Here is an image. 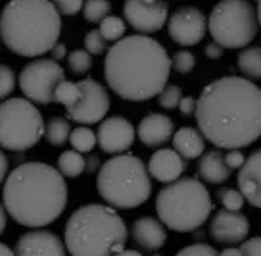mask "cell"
I'll return each instance as SVG.
<instances>
[{
    "label": "cell",
    "mask_w": 261,
    "mask_h": 256,
    "mask_svg": "<svg viewBox=\"0 0 261 256\" xmlns=\"http://www.w3.org/2000/svg\"><path fill=\"white\" fill-rule=\"evenodd\" d=\"M98 170H100V160L96 154H90L87 158V172H98Z\"/></svg>",
    "instance_id": "ee69618b"
},
{
    "label": "cell",
    "mask_w": 261,
    "mask_h": 256,
    "mask_svg": "<svg viewBox=\"0 0 261 256\" xmlns=\"http://www.w3.org/2000/svg\"><path fill=\"white\" fill-rule=\"evenodd\" d=\"M196 124L217 149H244L261 137V89L227 75L205 85L196 100Z\"/></svg>",
    "instance_id": "6da1fadb"
},
{
    "label": "cell",
    "mask_w": 261,
    "mask_h": 256,
    "mask_svg": "<svg viewBox=\"0 0 261 256\" xmlns=\"http://www.w3.org/2000/svg\"><path fill=\"white\" fill-rule=\"evenodd\" d=\"M83 16L90 24H100L112 12V2L110 0H87L83 4Z\"/></svg>",
    "instance_id": "83f0119b"
},
{
    "label": "cell",
    "mask_w": 261,
    "mask_h": 256,
    "mask_svg": "<svg viewBox=\"0 0 261 256\" xmlns=\"http://www.w3.org/2000/svg\"><path fill=\"white\" fill-rule=\"evenodd\" d=\"M196 66V58L192 52H188V50H177L175 54H173L171 58V67H175L179 74L187 75L190 74Z\"/></svg>",
    "instance_id": "d6a6232c"
},
{
    "label": "cell",
    "mask_w": 261,
    "mask_h": 256,
    "mask_svg": "<svg viewBox=\"0 0 261 256\" xmlns=\"http://www.w3.org/2000/svg\"><path fill=\"white\" fill-rule=\"evenodd\" d=\"M250 233V222L242 212H232L227 208H221L213 214L210 222V235L215 243L223 247L240 245Z\"/></svg>",
    "instance_id": "9a60e30c"
},
{
    "label": "cell",
    "mask_w": 261,
    "mask_h": 256,
    "mask_svg": "<svg viewBox=\"0 0 261 256\" xmlns=\"http://www.w3.org/2000/svg\"><path fill=\"white\" fill-rule=\"evenodd\" d=\"M238 69L248 79H261V46H244V50L238 54Z\"/></svg>",
    "instance_id": "603a6c76"
},
{
    "label": "cell",
    "mask_w": 261,
    "mask_h": 256,
    "mask_svg": "<svg viewBox=\"0 0 261 256\" xmlns=\"http://www.w3.org/2000/svg\"><path fill=\"white\" fill-rule=\"evenodd\" d=\"M223 158H225V162H227V166L230 168V170H238L246 160V156L242 154V150L240 149H228L227 152L223 154Z\"/></svg>",
    "instance_id": "f35d334b"
},
{
    "label": "cell",
    "mask_w": 261,
    "mask_h": 256,
    "mask_svg": "<svg viewBox=\"0 0 261 256\" xmlns=\"http://www.w3.org/2000/svg\"><path fill=\"white\" fill-rule=\"evenodd\" d=\"M98 195L110 206L130 210L144 204L152 195V175L148 166L135 154H114L100 166L96 175Z\"/></svg>",
    "instance_id": "8992f818"
},
{
    "label": "cell",
    "mask_w": 261,
    "mask_h": 256,
    "mask_svg": "<svg viewBox=\"0 0 261 256\" xmlns=\"http://www.w3.org/2000/svg\"><path fill=\"white\" fill-rule=\"evenodd\" d=\"M16 89V74L6 64H0V100H6Z\"/></svg>",
    "instance_id": "836d02e7"
},
{
    "label": "cell",
    "mask_w": 261,
    "mask_h": 256,
    "mask_svg": "<svg viewBox=\"0 0 261 256\" xmlns=\"http://www.w3.org/2000/svg\"><path fill=\"white\" fill-rule=\"evenodd\" d=\"M96 137L102 152L114 156V154L127 152L133 147V143L137 139V129L133 127V124H130L127 118L112 116V118H104L100 122Z\"/></svg>",
    "instance_id": "5bb4252c"
},
{
    "label": "cell",
    "mask_w": 261,
    "mask_h": 256,
    "mask_svg": "<svg viewBox=\"0 0 261 256\" xmlns=\"http://www.w3.org/2000/svg\"><path fill=\"white\" fill-rule=\"evenodd\" d=\"M185 158L175 149H160L155 150L152 158L148 160V172L152 179L160 183H171L179 179L185 172Z\"/></svg>",
    "instance_id": "ffe728a7"
},
{
    "label": "cell",
    "mask_w": 261,
    "mask_h": 256,
    "mask_svg": "<svg viewBox=\"0 0 261 256\" xmlns=\"http://www.w3.org/2000/svg\"><path fill=\"white\" fill-rule=\"evenodd\" d=\"M182 99V89L179 85H165L163 91L158 95V104L165 110H175Z\"/></svg>",
    "instance_id": "1f68e13d"
},
{
    "label": "cell",
    "mask_w": 261,
    "mask_h": 256,
    "mask_svg": "<svg viewBox=\"0 0 261 256\" xmlns=\"http://www.w3.org/2000/svg\"><path fill=\"white\" fill-rule=\"evenodd\" d=\"M238 189L255 208H261V149L252 152L238 168Z\"/></svg>",
    "instance_id": "d6986e66"
},
{
    "label": "cell",
    "mask_w": 261,
    "mask_h": 256,
    "mask_svg": "<svg viewBox=\"0 0 261 256\" xmlns=\"http://www.w3.org/2000/svg\"><path fill=\"white\" fill-rule=\"evenodd\" d=\"M167 33L180 46H196L207 33V17L196 6L179 8L167 19Z\"/></svg>",
    "instance_id": "4fadbf2b"
},
{
    "label": "cell",
    "mask_w": 261,
    "mask_h": 256,
    "mask_svg": "<svg viewBox=\"0 0 261 256\" xmlns=\"http://www.w3.org/2000/svg\"><path fill=\"white\" fill-rule=\"evenodd\" d=\"M6 222H8V212L4 208V202H0V235L6 229Z\"/></svg>",
    "instance_id": "f6af8a7d"
},
{
    "label": "cell",
    "mask_w": 261,
    "mask_h": 256,
    "mask_svg": "<svg viewBox=\"0 0 261 256\" xmlns=\"http://www.w3.org/2000/svg\"><path fill=\"white\" fill-rule=\"evenodd\" d=\"M60 33L62 16L50 0H10L0 14V39L23 58L50 52Z\"/></svg>",
    "instance_id": "277c9868"
},
{
    "label": "cell",
    "mask_w": 261,
    "mask_h": 256,
    "mask_svg": "<svg viewBox=\"0 0 261 256\" xmlns=\"http://www.w3.org/2000/svg\"><path fill=\"white\" fill-rule=\"evenodd\" d=\"M171 74V58L162 42L148 35L121 37L108 49L104 77L123 100L142 102L158 97Z\"/></svg>",
    "instance_id": "7a4b0ae2"
},
{
    "label": "cell",
    "mask_w": 261,
    "mask_h": 256,
    "mask_svg": "<svg viewBox=\"0 0 261 256\" xmlns=\"http://www.w3.org/2000/svg\"><path fill=\"white\" fill-rule=\"evenodd\" d=\"M215 195H217V200L221 202V206L227 208V210H232V212H240L246 202L240 189H232V187H223Z\"/></svg>",
    "instance_id": "4dcf8cb0"
},
{
    "label": "cell",
    "mask_w": 261,
    "mask_h": 256,
    "mask_svg": "<svg viewBox=\"0 0 261 256\" xmlns=\"http://www.w3.org/2000/svg\"><path fill=\"white\" fill-rule=\"evenodd\" d=\"M255 10H257V19H259V29H261V0H257V6H255Z\"/></svg>",
    "instance_id": "c3c4849f"
},
{
    "label": "cell",
    "mask_w": 261,
    "mask_h": 256,
    "mask_svg": "<svg viewBox=\"0 0 261 256\" xmlns=\"http://www.w3.org/2000/svg\"><path fill=\"white\" fill-rule=\"evenodd\" d=\"M240 252L246 256H259L261 254V235L259 237H252V239L246 237V239L240 243Z\"/></svg>",
    "instance_id": "74e56055"
},
{
    "label": "cell",
    "mask_w": 261,
    "mask_h": 256,
    "mask_svg": "<svg viewBox=\"0 0 261 256\" xmlns=\"http://www.w3.org/2000/svg\"><path fill=\"white\" fill-rule=\"evenodd\" d=\"M221 254H237V256H240L242 252H240V247H238V245H228V247H225L223 250H221Z\"/></svg>",
    "instance_id": "bcb514c9"
},
{
    "label": "cell",
    "mask_w": 261,
    "mask_h": 256,
    "mask_svg": "<svg viewBox=\"0 0 261 256\" xmlns=\"http://www.w3.org/2000/svg\"><path fill=\"white\" fill-rule=\"evenodd\" d=\"M16 254L27 256V254H50V256H64L65 245L64 241L58 237L56 233L46 231L33 227V231L23 233L16 243Z\"/></svg>",
    "instance_id": "2e32d148"
},
{
    "label": "cell",
    "mask_w": 261,
    "mask_h": 256,
    "mask_svg": "<svg viewBox=\"0 0 261 256\" xmlns=\"http://www.w3.org/2000/svg\"><path fill=\"white\" fill-rule=\"evenodd\" d=\"M8 177V158L4 154V150H0V185Z\"/></svg>",
    "instance_id": "7bdbcfd3"
},
{
    "label": "cell",
    "mask_w": 261,
    "mask_h": 256,
    "mask_svg": "<svg viewBox=\"0 0 261 256\" xmlns=\"http://www.w3.org/2000/svg\"><path fill=\"white\" fill-rule=\"evenodd\" d=\"M177 108H179V112L182 116H192L196 112V99L194 97H185V95H182V99H180Z\"/></svg>",
    "instance_id": "ab89813d"
},
{
    "label": "cell",
    "mask_w": 261,
    "mask_h": 256,
    "mask_svg": "<svg viewBox=\"0 0 261 256\" xmlns=\"http://www.w3.org/2000/svg\"><path fill=\"white\" fill-rule=\"evenodd\" d=\"M223 46H221L219 42H215V41H212L210 42V44H207V46H205V56H207V58L210 60H219L221 56H223Z\"/></svg>",
    "instance_id": "60d3db41"
},
{
    "label": "cell",
    "mask_w": 261,
    "mask_h": 256,
    "mask_svg": "<svg viewBox=\"0 0 261 256\" xmlns=\"http://www.w3.org/2000/svg\"><path fill=\"white\" fill-rule=\"evenodd\" d=\"M125 21L142 35L162 31L169 19V6L165 0H125L123 4Z\"/></svg>",
    "instance_id": "7c38bea8"
},
{
    "label": "cell",
    "mask_w": 261,
    "mask_h": 256,
    "mask_svg": "<svg viewBox=\"0 0 261 256\" xmlns=\"http://www.w3.org/2000/svg\"><path fill=\"white\" fill-rule=\"evenodd\" d=\"M173 133H175L173 120L165 114H158V112L144 116L137 127V137L142 145H146L150 149H158V147L165 145L169 139H173Z\"/></svg>",
    "instance_id": "ac0fdd59"
},
{
    "label": "cell",
    "mask_w": 261,
    "mask_h": 256,
    "mask_svg": "<svg viewBox=\"0 0 261 256\" xmlns=\"http://www.w3.org/2000/svg\"><path fill=\"white\" fill-rule=\"evenodd\" d=\"M65 79L64 67L54 58H37L29 62L19 74V89L25 99L39 102V104H52L54 91Z\"/></svg>",
    "instance_id": "30bf717a"
},
{
    "label": "cell",
    "mask_w": 261,
    "mask_h": 256,
    "mask_svg": "<svg viewBox=\"0 0 261 256\" xmlns=\"http://www.w3.org/2000/svg\"><path fill=\"white\" fill-rule=\"evenodd\" d=\"M16 252V250H12L8 245H4V243H0V256H12Z\"/></svg>",
    "instance_id": "7dc6e473"
},
{
    "label": "cell",
    "mask_w": 261,
    "mask_h": 256,
    "mask_svg": "<svg viewBox=\"0 0 261 256\" xmlns=\"http://www.w3.org/2000/svg\"><path fill=\"white\" fill-rule=\"evenodd\" d=\"M129 229L110 204L79 206L65 223L64 245L75 256H104L123 252Z\"/></svg>",
    "instance_id": "5b68a950"
},
{
    "label": "cell",
    "mask_w": 261,
    "mask_h": 256,
    "mask_svg": "<svg viewBox=\"0 0 261 256\" xmlns=\"http://www.w3.org/2000/svg\"><path fill=\"white\" fill-rule=\"evenodd\" d=\"M58 170L64 177H79L87 170V158L79 150H65L58 158Z\"/></svg>",
    "instance_id": "cb8c5ba5"
},
{
    "label": "cell",
    "mask_w": 261,
    "mask_h": 256,
    "mask_svg": "<svg viewBox=\"0 0 261 256\" xmlns=\"http://www.w3.org/2000/svg\"><path fill=\"white\" fill-rule=\"evenodd\" d=\"M79 99H81V87H79V83H71L64 79L56 87V91H54V102L64 104L65 108L77 104Z\"/></svg>",
    "instance_id": "4316f807"
},
{
    "label": "cell",
    "mask_w": 261,
    "mask_h": 256,
    "mask_svg": "<svg viewBox=\"0 0 261 256\" xmlns=\"http://www.w3.org/2000/svg\"><path fill=\"white\" fill-rule=\"evenodd\" d=\"M230 174H232V170L227 166L219 150H207L200 156V162H198V177L200 179L219 185V183L227 181Z\"/></svg>",
    "instance_id": "7402d4cb"
},
{
    "label": "cell",
    "mask_w": 261,
    "mask_h": 256,
    "mask_svg": "<svg viewBox=\"0 0 261 256\" xmlns=\"http://www.w3.org/2000/svg\"><path fill=\"white\" fill-rule=\"evenodd\" d=\"M130 241L135 243V247L139 250H146V252L160 250L167 241L165 225L162 220L142 216L130 225Z\"/></svg>",
    "instance_id": "e0dca14e"
},
{
    "label": "cell",
    "mask_w": 261,
    "mask_h": 256,
    "mask_svg": "<svg viewBox=\"0 0 261 256\" xmlns=\"http://www.w3.org/2000/svg\"><path fill=\"white\" fill-rule=\"evenodd\" d=\"M44 137V120L29 99L0 102V147L25 152Z\"/></svg>",
    "instance_id": "9c48e42d"
},
{
    "label": "cell",
    "mask_w": 261,
    "mask_h": 256,
    "mask_svg": "<svg viewBox=\"0 0 261 256\" xmlns=\"http://www.w3.org/2000/svg\"><path fill=\"white\" fill-rule=\"evenodd\" d=\"M69 133H71V127L65 118L54 116L44 125V139L50 147H64L69 141Z\"/></svg>",
    "instance_id": "d4e9b609"
},
{
    "label": "cell",
    "mask_w": 261,
    "mask_h": 256,
    "mask_svg": "<svg viewBox=\"0 0 261 256\" xmlns=\"http://www.w3.org/2000/svg\"><path fill=\"white\" fill-rule=\"evenodd\" d=\"M69 143H71V147L75 150H79V152H92L94 147L98 145V137L96 133L89 129V127H77V129H71L69 133Z\"/></svg>",
    "instance_id": "484cf974"
},
{
    "label": "cell",
    "mask_w": 261,
    "mask_h": 256,
    "mask_svg": "<svg viewBox=\"0 0 261 256\" xmlns=\"http://www.w3.org/2000/svg\"><path fill=\"white\" fill-rule=\"evenodd\" d=\"M173 149L185 160L200 158L205 150V137L198 127H180L173 133Z\"/></svg>",
    "instance_id": "44dd1931"
},
{
    "label": "cell",
    "mask_w": 261,
    "mask_h": 256,
    "mask_svg": "<svg viewBox=\"0 0 261 256\" xmlns=\"http://www.w3.org/2000/svg\"><path fill=\"white\" fill-rule=\"evenodd\" d=\"M60 16H75L83 10L85 0H52Z\"/></svg>",
    "instance_id": "d590c367"
},
{
    "label": "cell",
    "mask_w": 261,
    "mask_h": 256,
    "mask_svg": "<svg viewBox=\"0 0 261 256\" xmlns=\"http://www.w3.org/2000/svg\"><path fill=\"white\" fill-rule=\"evenodd\" d=\"M79 87H81V99L77 104L67 108V118L81 125L100 124L110 110V95L106 87H102L90 77L79 81Z\"/></svg>",
    "instance_id": "8fae6325"
},
{
    "label": "cell",
    "mask_w": 261,
    "mask_h": 256,
    "mask_svg": "<svg viewBox=\"0 0 261 256\" xmlns=\"http://www.w3.org/2000/svg\"><path fill=\"white\" fill-rule=\"evenodd\" d=\"M2 202L8 216L25 227H44L64 214L67 185L54 166L25 162L4 179Z\"/></svg>",
    "instance_id": "3957f363"
},
{
    "label": "cell",
    "mask_w": 261,
    "mask_h": 256,
    "mask_svg": "<svg viewBox=\"0 0 261 256\" xmlns=\"http://www.w3.org/2000/svg\"><path fill=\"white\" fill-rule=\"evenodd\" d=\"M179 254H202V256H215L217 254V248L210 247L207 243H194V245H188V247L180 248Z\"/></svg>",
    "instance_id": "8d00e7d4"
},
{
    "label": "cell",
    "mask_w": 261,
    "mask_h": 256,
    "mask_svg": "<svg viewBox=\"0 0 261 256\" xmlns=\"http://www.w3.org/2000/svg\"><path fill=\"white\" fill-rule=\"evenodd\" d=\"M125 29H127L125 21H123L121 17L112 16V14L100 21V31H102V35H104V39H106L108 42L119 41L123 35H125Z\"/></svg>",
    "instance_id": "f546056e"
},
{
    "label": "cell",
    "mask_w": 261,
    "mask_h": 256,
    "mask_svg": "<svg viewBox=\"0 0 261 256\" xmlns=\"http://www.w3.org/2000/svg\"><path fill=\"white\" fill-rule=\"evenodd\" d=\"M85 49L89 50L90 54H102L108 50V41L104 39V35L100 29H92L89 33L85 35Z\"/></svg>",
    "instance_id": "e575fe53"
},
{
    "label": "cell",
    "mask_w": 261,
    "mask_h": 256,
    "mask_svg": "<svg viewBox=\"0 0 261 256\" xmlns=\"http://www.w3.org/2000/svg\"><path fill=\"white\" fill-rule=\"evenodd\" d=\"M67 64H69V69H71L75 75L89 74L90 67H92V54H90L87 49L71 50V52L67 54Z\"/></svg>",
    "instance_id": "f1b7e54d"
},
{
    "label": "cell",
    "mask_w": 261,
    "mask_h": 256,
    "mask_svg": "<svg viewBox=\"0 0 261 256\" xmlns=\"http://www.w3.org/2000/svg\"><path fill=\"white\" fill-rule=\"evenodd\" d=\"M213 212V202L205 185L194 177H179L165 183L155 197V214L177 233L196 231L207 222Z\"/></svg>",
    "instance_id": "52a82bcc"
},
{
    "label": "cell",
    "mask_w": 261,
    "mask_h": 256,
    "mask_svg": "<svg viewBox=\"0 0 261 256\" xmlns=\"http://www.w3.org/2000/svg\"><path fill=\"white\" fill-rule=\"evenodd\" d=\"M207 31L223 49H244L259 31L257 10L248 0H219L207 17Z\"/></svg>",
    "instance_id": "ba28073f"
},
{
    "label": "cell",
    "mask_w": 261,
    "mask_h": 256,
    "mask_svg": "<svg viewBox=\"0 0 261 256\" xmlns=\"http://www.w3.org/2000/svg\"><path fill=\"white\" fill-rule=\"evenodd\" d=\"M50 54H52V58L56 60V62H60V60H64L67 56V49H65L64 42H56L52 46V50H50Z\"/></svg>",
    "instance_id": "b9f144b4"
}]
</instances>
